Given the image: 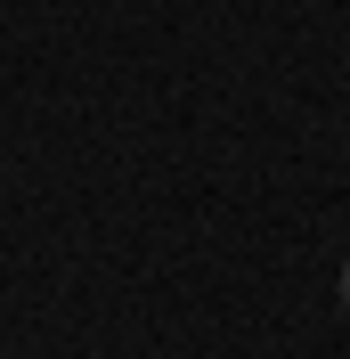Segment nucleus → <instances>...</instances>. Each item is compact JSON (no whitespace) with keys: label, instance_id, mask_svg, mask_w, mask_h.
I'll use <instances>...</instances> for the list:
<instances>
[{"label":"nucleus","instance_id":"obj_1","mask_svg":"<svg viewBox=\"0 0 350 359\" xmlns=\"http://www.w3.org/2000/svg\"><path fill=\"white\" fill-rule=\"evenodd\" d=\"M342 302H350V262H342Z\"/></svg>","mask_w":350,"mask_h":359}]
</instances>
